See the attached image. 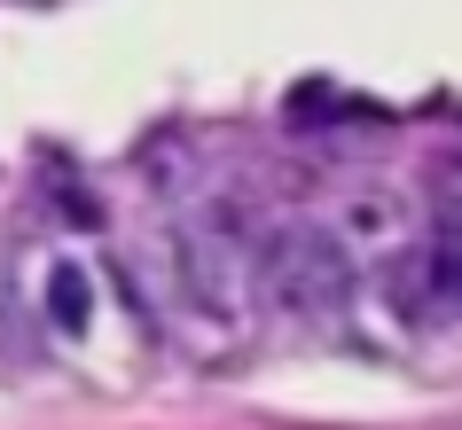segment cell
Instances as JSON below:
<instances>
[{"label": "cell", "mask_w": 462, "mask_h": 430, "mask_svg": "<svg viewBox=\"0 0 462 430\" xmlns=\"http://www.w3.org/2000/svg\"><path fill=\"white\" fill-rule=\"evenodd\" d=\"M251 282H267V242H251V219L236 204H204L180 227V297L212 321H236L251 306Z\"/></svg>", "instance_id": "1"}, {"label": "cell", "mask_w": 462, "mask_h": 430, "mask_svg": "<svg viewBox=\"0 0 462 430\" xmlns=\"http://www.w3.org/2000/svg\"><path fill=\"white\" fill-rule=\"evenodd\" d=\"M267 297L291 321H337L353 306V251H345L337 227H314V219H291L267 235Z\"/></svg>", "instance_id": "2"}, {"label": "cell", "mask_w": 462, "mask_h": 430, "mask_svg": "<svg viewBox=\"0 0 462 430\" xmlns=\"http://www.w3.org/2000/svg\"><path fill=\"white\" fill-rule=\"evenodd\" d=\"M87 321H95V274L79 259H55L48 266V329L87 336Z\"/></svg>", "instance_id": "4"}, {"label": "cell", "mask_w": 462, "mask_h": 430, "mask_svg": "<svg viewBox=\"0 0 462 430\" xmlns=\"http://www.w3.org/2000/svg\"><path fill=\"white\" fill-rule=\"evenodd\" d=\"M415 282H423V313H447L462 321V219H439L423 259H415Z\"/></svg>", "instance_id": "3"}]
</instances>
